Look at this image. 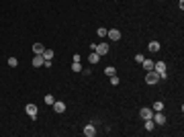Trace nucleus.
I'll list each match as a JSON object with an SVG mask.
<instances>
[{"instance_id":"nucleus-1","label":"nucleus","mask_w":184,"mask_h":137,"mask_svg":"<svg viewBox=\"0 0 184 137\" xmlns=\"http://www.w3.org/2000/svg\"><path fill=\"white\" fill-rule=\"evenodd\" d=\"M160 80H162V78H160V74H157L156 70H150V72L145 74V82L147 84H157Z\"/></svg>"},{"instance_id":"nucleus-2","label":"nucleus","mask_w":184,"mask_h":137,"mask_svg":"<svg viewBox=\"0 0 184 137\" xmlns=\"http://www.w3.org/2000/svg\"><path fill=\"white\" fill-rule=\"evenodd\" d=\"M153 70H156L157 74H160V78H162V80H166L168 72H166V63H164V62H157V63H153Z\"/></svg>"},{"instance_id":"nucleus-3","label":"nucleus","mask_w":184,"mask_h":137,"mask_svg":"<svg viewBox=\"0 0 184 137\" xmlns=\"http://www.w3.org/2000/svg\"><path fill=\"white\" fill-rule=\"evenodd\" d=\"M151 121H153L156 125H164V123H166V117H164V113H162V110H157V113H153Z\"/></svg>"},{"instance_id":"nucleus-4","label":"nucleus","mask_w":184,"mask_h":137,"mask_svg":"<svg viewBox=\"0 0 184 137\" xmlns=\"http://www.w3.org/2000/svg\"><path fill=\"white\" fill-rule=\"evenodd\" d=\"M94 51L100 55V57H102V55H106V53H109V43H100V45H96Z\"/></svg>"},{"instance_id":"nucleus-5","label":"nucleus","mask_w":184,"mask_h":137,"mask_svg":"<svg viewBox=\"0 0 184 137\" xmlns=\"http://www.w3.org/2000/svg\"><path fill=\"white\" fill-rule=\"evenodd\" d=\"M25 110H27V115L31 117L33 121L37 119V104H27V109H25Z\"/></svg>"},{"instance_id":"nucleus-6","label":"nucleus","mask_w":184,"mask_h":137,"mask_svg":"<svg viewBox=\"0 0 184 137\" xmlns=\"http://www.w3.org/2000/svg\"><path fill=\"white\" fill-rule=\"evenodd\" d=\"M106 35H109V39H110V41H119V39H121V31H119V29L106 31Z\"/></svg>"},{"instance_id":"nucleus-7","label":"nucleus","mask_w":184,"mask_h":137,"mask_svg":"<svg viewBox=\"0 0 184 137\" xmlns=\"http://www.w3.org/2000/svg\"><path fill=\"white\" fill-rule=\"evenodd\" d=\"M84 135H86V137H94L96 135V129H94V125H92V123L84 127Z\"/></svg>"},{"instance_id":"nucleus-8","label":"nucleus","mask_w":184,"mask_h":137,"mask_svg":"<svg viewBox=\"0 0 184 137\" xmlns=\"http://www.w3.org/2000/svg\"><path fill=\"white\" fill-rule=\"evenodd\" d=\"M139 115H141V119H151V117H153V110L147 109V106H143V109L139 110Z\"/></svg>"},{"instance_id":"nucleus-9","label":"nucleus","mask_w":184,"mask_h":137,"mask_svg":"<svg viewBox=\"0 0 184 137\" xmlns=\"http://www.w3.org/2000/svg\"><path fill=\"white\" fill-rule=\"evenodd\" d=\"M43 63H45L43 55H35V57H33V68H41Z\"/></svg>"},{"instance_id":"nucleus-10","label":"nucleus","mask_w":184,"mask_h":137,"mask_svg":"<svg viewBox=\"0 0 184 137\" xmlns=\"http://www.w3.org/2000/svg\"><path fill=\"white\" fill-rule=\"evenodd\" d=\"M43 51H45V47L41 43H33V53L35 55H43Z\"/></svg>"},{"instance_id":"nucleus-11","label":"nucleus","mask_w":184,"mask_h":137,"mask_svg":"<svg viewBox=\"0 0 184 137\" xmlns=\"http://www.w3.org/2000/svg\"><path fill=\"white\" fill-rule=\"evenodd\" d=\"M53 110H55V113H63V110H66V104L60 103V100H55V103H53Z\"/></svg>"},{"instance_id":"nucleus-12","label":"nucleus","mask_w":184,"mask_h":137,"mask_svg":"<svg viewBox=\"0 0 184 137\" xmlns=\"http://www.w3.org/2000/svg\"><path fill=\"white\" fill-rule=\"evenodd\" d=\"M53 49H45V51H43V59H45V62H51V59H53Z\"/></svg>"},{"instance_id":"nucleus-13","label":"nucleus","mask_w":184,"mask_h":137,"mask_svg":"<svg viewBox=\"0 0 184 137\" xmlns=\"http://www.w3.org/2000/svg\"><path fill=\"white\" fill-rule=\"evenodd\" d=\"M141 66H143V70H145V72L153 70V62H151V59H143V62H141Z\"/></svg>"},{"instance_id":"nucleus-14","label":"nucleus","mask_w":184,"mask_h":137,"mask_svg":"<svg viewBox=\"0 0 184 137\" xmlns=\"http://www.w3.org/2000/svg\"><path fill=\"white\" fill-rule=\"evenodd\" d=\"M98 59H100V55L96 53V51H92V53L88 55V62H90V63H98Z\"/></svg>"},{"instance_id":"nucleus-15","label":"nucleus","mask_w":184,"mask_h":137,"mask_svg":"<svg viewBox=\"0 0 184 137\" xmlns=\"http://www.w3.org/2000/svg\"><path fill=\"white\" fill-rule=\"evenodd\" d=\"M151 110H153V113L164 110V103H162V100H156V103H153V106H151Z\"/></svg>"},{"instance_id":"nucleus-16","label":"nucleus","mask_w":184,"mask_h":137,"mask_svg":"<svg viewBox=\"0 0 184 137\" xmlns=\"http://www.w3.org/2000/svg\"><path fill=\"white\" fill-rule=\"evenodd\" d=\"M153 129H156V123L151 119H145V131H153Z\"/></svg>"},{"instance_id":"nucleus-17","label":"nucleus","mask_w":184,"mask_h":137,"mask_svg":"<svg viewBox=\"0 0 184 137\" xmlns=\"http://www.w3.org/2000/svg\"><path fill=\"white\" fill-rule=\"evenodd\" d=\"M43 100H45V104H47V106H53V103H55V98H53L51 94H47L45 98H43Z\"/></svg>"},{"instance_id":"nucleus-18","label":"nucleus","mask_w":184,"mask_h":137,"mask_svg":"<svg viewBox=\"0 0 184 137\" xmlns=\"http://www.w3.org/2000/svg\"><path fill=\"white\" fill-rule=\"evenodd\" d=\"M150 51H153V53H156V51H160V43H157V41H151L150 43Z\"/></svg>"},{"instance_id":"nucleus-19","label":"nucleus","mask_w":184,"mask_h":137,"mask_svg":"<svg viewBox=\"0 0 184 137\" xmlns=\"http://www.w3.org/2000/svg\"><path fill=\"white\" fill-rule=\"evenodd\" d=\"M104 74H106V76H115V74H117V70L113 68V66H109V68L104 70Z\"/></svg>"},{"instance_id":"nucleus-20","label":"nucleus","mask_w":184,"mask_h":137,"mask_svg":"<svg viewBox=\"0 0 184 137\" xmlns=\"http://www.w3.org/2000/svg\"><path fill=\"white\" fill-rule=\"evenodd\" d=\"M8 66H10V68H16V66H19L16 57H8Z\"/></svg>"},{"instance_id":"nucleus-21","label":"nucleus","mask_w":184,"mask_h":137,"mask_svg":"<svg viewBox=\"0 0 184 137\" xmlns=\"http://www.w3.org/2000/svg\"><path fill=\"white\" fill-rule=\"evenodd\" d=\"M72 70H74V72H82V66H80V62H74V63H72Z\"/></svg>"},{"instance_id":"nucleus-22","label":"nucleus","mask_w":184,"mask_h":137,"mask_svg":"<svg viewBox=\"0 0 184 137\" xmlns=\"http://www.w3.org/2000/svg\"><path fill=\"white\" fill-rule=\"evenodd\" d=\"M96 33H98V37H106V29H104V27H98V31H96Z\"/></svg>"},{"instance_id":"nucleus-23","label":"nucleus","mask_w":184,"mask_h":137,"mask_svg":"<svg viewBox=\"0 0 184 137\" xmlns=\"http://www.w3.org/2000/svg\"><path fill=\"white\" fill-rule=\"evenodd\" d=\"M121 82V80H119V78H117V74L115 76H110V84H113V86H117V84Z\"/></svg>"},{"instance_id":"nucleus-24","label":"nucleus","mask_w":184,"mask_h":137,"mask_svg":"<svg viewBox=\"0 0 184 137\" xmlns=\"http://www.w3.org/2000/svg\"><path fill=\"white\" fill-rule=\"evenodd\" d=\"M143 59H145V57H143V55H141V53H137V55H135V62H137V63H141V62H143Z\"/></svg>"}]
</instances>
